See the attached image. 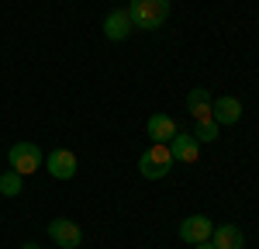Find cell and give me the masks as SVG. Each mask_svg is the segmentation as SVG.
<instances>
[{
  "label": "cell",
  "instance_id": "277c9868",
  "mask_svg": "<svg viewBox=\"0 0 259 249\" xmlns=\"http://www.w3.org/2000/svg\"><path fill=\"white\" fill-rule=\"evenodd\" d=\"M49 235L59 249H76L83 246V228L73 222V218H52L49 222Z\"/></svg>",
  "mask_w": 259,
  "mask_h": 249
},
{
  "label": "cell",
  "instance_id": "ba28073f",
  "mask_svg": "<svg viewBox=\"0 0 259 249\" xmlns=\"http://www.w3.org/2000/svg\"><path fill=\"white\" fill-rule=\"evenodd\" d=\"M197 139L190 135V132H177L173 135V142H169V152H173V163H197Z\"/></svg>",
  "mask_w": 259,
  "mask_h": 249
},
{
  "label": "cell",
  "instance_id": "8992f818",
  "mask_svg": "<svg viewBox=\"0 0 259 249\" xmlns=\"http://www.w3.org/2000/svg\"><path fill=\"white\" fill-rule=\"evenodd\" d=\"M211 232H214V225H211V218H207V215H190V218H183V222H180V239H183L187 246L207 242V239H211Z\"/></svg>",
  "mask_w": 259,
  "mask_h": 249
},
{
  "label": "cell",
  "instance_id": "5bb4252c",
  "mask_svg": "<svg viewBox=\"0 0 259 249\" xmlns=\"http://www.w3.org/2000/svg\"><path fill=\"white\" fill-rule=\"evenodd\" d=\"M21 187H24V177H21V173H14V170L0 173V194H4V197H18Z\"/></svg>",
  "mask_w": 259,
  "mask_h": 249
},
{
  "label": "cell",
  "instance_id": "2e32d148",
  "mask_svg": "<svg viewBox=\"0 0 259 249\" xmlns=\"http://www.w3.org/2000/svg\"><path fill=\"white\" fill-rule=\"evenodd\" d=\"M21 249H41V246H38V242H24Z\"/></svg>",
  "mask_w": 259,
  "mask_h": 249
},
{
  "label": "cell",
  "instance_id": "30bf717a",
  "mask_svg": "<svg viewBox=\"0 0 259 249\" xmlns=\"http://www.w3.org/2000/svg\"><path fill=\"white\" fill-rule=\"evenodd\" d=\"M145 132H149V139L152 142H173V135H177L180 128H177V121L169 118V114H152L149 118V124H145Z\"/></svg>",
  "mask_w": 259,
  "mask_h": 249
},
{
  "label": "cell",
  "instance_id": "7c38bea8",
  "mask_svg": "<svg viewBox=\"0 0 259 249\" xmlns=\"http://www.w3.org/2000/svg\"><path fill=\"white\" fill-rule=\"evenodd\" d=\"M211 94L204 90V87H194L190 94H187V111L194 114V121H200V118H211Z\"/></svg>",
  "mask_w": 259,
  "mask_h": 249
},
{
  "label": "cell",
  "instance_id": "7a4b0ae2",
  "mask_svg": "<svg viewBox=\"0 0 259 249\" xmlns=\"http://www.w3.org/2000/svg\"><path fill=\"white\" fill-rule=\"evenodd\" d=\"M7 163H11V170H14V173L31 177L35 170H41V166H45V156H41V149L35 142H14L11 149H7Z\"/></svg>",
  "mask_w": 259,
  "mask_h": 249
},
{
  "label": "cell",
  "instance_id": "5b68a950",
  "mask_svg": "<svg viewBox=\"0 0 259 249\" xmlns=\"http://www.w3.org/2000/svg\"><path fill=\"white\" fill-rule=\"evenodd\" d=\"M76 156L69 152V149H52L49 156H45V170H49V177L52 180H73L76 177Z\"/></svg>",
  "mask_w": 259,
  "mask_h": 249
},
{
  "label": "cell",
  "instance_id": "9c48e42d",
  "mask_svg": "<svg viewBox=\"0 0 259 249\" xmlns=\"http://www.w3.org/2000/svg\"><path fill=\"white\" fill-rule=\"evenodd\" d=\"M211 118L218 124H239L242 101L239 97H214V101H211Z\"/></svg>",
  "mask_w": 259,
  "mask_h": 249
},
{
  "label": "cell",
  "instance_id": "52a82bcc",
  "mask_svg": "<svg viewBox=\"0 0 259 249\" xmlns=\"http://www.w3.org/2000/svg\"><path fill=\"white\" fill-rule=\"evenodd\" d=\"M132 31H135V24L128 18V11H111V14H104V35L111 42H128Z\"/></svg>",
  "mask_w": 259,
  "mask_h": 249
},
{
  "label": "cell",
  "instance_id": "6da1fadb",
  "mask_svg": "<svg viewBox=\"0 0 259 249\" xmlns=\"http://www.w3.org/2000/svg\"><path fill=\"white\" fill-rule=\"evenodd\" d=\"M128 18H132V24L139 31H156L169 18V0H132Z\"/></svg>",
  "mask_w": 259,
  "mask_h": 249
},
{
  "label": "cell",
  "instance_id": "3957f363",
  "mask_svg": "<svg viewBox=\"0 0 259 249\" xmlns=\"http://www.w3.org/2000/svg\"><path fill=\"white\" fill-rule=\"evenodd\" d=\"M169 170H173V152H169V145L156 142L152 149H149V152H142L139 173L145 177V180H162Z\"/></svg>",
  "mask_w": 259,
  "mask_h": 249
},
{
  "label": "cell",
  "instance_id": "9a60e30c",
  "mask_svg": "<svg viewBox=\"0 0 259 249\" xmlns=\"http://www.w3.org/2000/svg\"><path fill=\"white\" fill-rule=\"evenodd\" d=\"M194 249H214V246H211V239H207V242H197Z\"/></svg>",
  "mask_w": 259,
  "mask_h": 249
},
{
  "label": "cell",
  "instance_id": "8fae6325",
  "mask_svg": "<svg viewBox=\"0 0 259 249\" xmlns=\"http://www.w3.org/2000/svg\"><path fill=\"white\" fill-rule=\"evenodd\" d=\"M211 246L214 249H245V235L239 225H218L211 232Z\"/></svg>",
  "mask_w": 259,
  "mask_h": 249
},
{
  "label": "cell",
  "instance_id": "4fadbf2b",
  "mask_svg": "<svg viewBox=\"0 0 259 249\" xmlns=\"http://www.w3.org/2000/svg\"><path fill=\"white\" fill-rule=\"evenodd\" d=\"M218 132H221V124L214 121V118H200V121L194 124V132H190V135H194L197 142H214V139H218Z\"/></svg>",
  "mask_w": 259,
  "mask_h": 249
}]
</instances>
